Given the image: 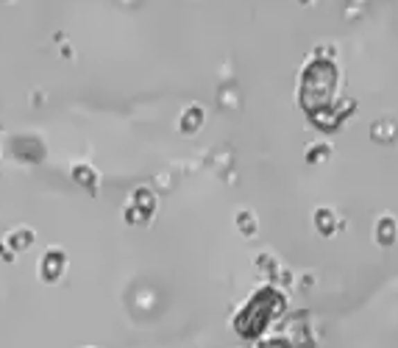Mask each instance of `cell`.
Returning a JSON list of instances; mask_svg holds the SVG:
<instances>
[]
</instances>
